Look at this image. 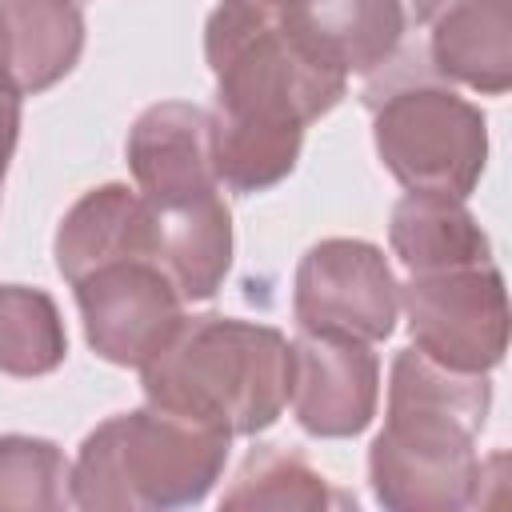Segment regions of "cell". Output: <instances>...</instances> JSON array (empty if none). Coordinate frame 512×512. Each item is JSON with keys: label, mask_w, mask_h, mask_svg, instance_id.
Instances as JSON below:
<instances>
[{"label": "cell", "mask_w": 512, "mask_h": 512, "mask_svg": "<svg viewBox=\"0 0 512 512\" xmlns=\"http://www.w3.org/2000/svg\"><path fill=\"white\" fill-rule=\"evenodd\" d=\"M204 60L216 80V180L240 196L288 180L304 128L348 92V76L300 40L272 0H220L204 20Z\"/></svg>", "instance_id": "obj_1"}, {"label": "cell", "mask_w": 512, "mask_h": 512, "mask_svg": "<svg viewBox=\"0 0 512 512\" xmlns=\"http://www.w3.org/2000/svg\"><path fill=\"white\" fill-rule=\"evenodd\" d=\"M488 372H456L420 348H400L388 372L384 428L368 448V484L388 512H460L480 500Z\"/></svg>", "instance_id": "obj_2"}, {"label": "cell", "mask_w": 512, "mask_h": 512, "mask_svg": "<svg viewBox=\"0 0 512 512\" xmlns=\"http://www.w3.org/2000/svg\"><path fill=\"white\" fill-rule=\"evenodd\" d=\"M136 372L148 404L228 436H260L288 408L292 340L272 324L200 312L184 316Z\"/></svg>", "instance_id": "obj_3"}, {"label": "cell", "mask_w": 512, "mask_h": 512, "mask_svg": "<svg viewBox=\"0 0 512 512\" xmlns=\"http://www.w3.org/2000/svg\"><path fill=\"white\" fill-rule=\"evenodd\" d=\"M232 436L216 424L144 404L100 420L72 460L84 512H172L200 504L224 476Z\"/></svg>", "instance_id": "obj_4"}, {"label": "cell", "mask_w": 512, "mask_h": 512, "mask_svg": "<svg viewBox=\"0 0 512 512\" xmlns=\"http://www.w3.org/2000/svg\"><path fill=\"white\" fill-rule=\"evenodd\" d=\"M372 144L408 192L468 200L488 164V120L440 80H392L368 88Z\"/></svg>", "instance_id": "obj_5"}, {"label": "cell", "mask_w": 512, "mask_h": 512, "mask_svg": "<svg viewBox=\"0 0 512 512\" xmlns=\"http://www.w3.org/2000/svg\"><path fill=\"white\" fill-rule=\"evenodd\" d=\"M412 348L456 372H492L508 352V292L492 264L424 272L400 284Z\"/></svg>", "instance_id": "obj_6"}, {"label": "cell", "mask_w": 512, "mask_h": 512, "mask_svg": "<svg viewBox=\"0 0 512 512\" xmlns=\"http://www.w3.org/2000/svg\"><path fill=\"white\" fill-rule=\"evenodd\" d=\"M400 280L388 256L352 236L312 244L292 276V320L300 332H332L380 344L396 332Z\"/></svg>", "instance_id": "obj_7"}, {"label": "cell", "mask_w": 512, "mask_h": 512, "mask_svg": "<svg viewBox=\"0 0 512 512\" xmlns=\"http://www.w3.org/2000/svg\"><path fill=\"white\" fill-rule=\"evenodd\" d=\"M72 292L88 348L116 368H140L184 320V296L152 260L104 264Z\"/></svg>", "instance_id": "obj_8"}, {"label": "cell", "mask_w": 512, "mask_h": 512, "mask_svg": "<svg viewBox=\"0 0 512 512\" xmlns=\"http://www.w3.org/2000/svg\"><path fill=\"white\" fill-rule=\"evenodd\" d=\"M380 400V360L372 344L332 332H300L292 340L288 404L296 424L316 440L360 436Z\"/></svg>", "instance_id": "obj_9"}, {"label": "cell", "mask_w": 512, "mask_h": 512, "mask_svg": "<svg viewBox=\"0 0 512 512\" xmlns=\"http://www.w3.org/2000/svg\"><path fill=\"white\" fill-rule=\"evenodd\" d=\"M128 172L148 204H180L220 192L212 160V112L188 100H160L136 116L124 140Z\"/></svg>", "instance_id": "obj_10"}, {"label": "cell", "mask_w": 512, "mask_h": 512, "mask_svg": "<svg viewBox=\"0 0 512 512\" xmlns=\"http://www.w3.org/2000/svg\"><path fill=\"white\" fill-rule=\"evenodd\" d=\"M440 80L484 96L512 88V0H412Z\"/></svg>", "instance_id": "obj_11"}, {"label": "cell", "mask_w": 512, "mask_h": 512, "mask_svg": "<svg viewBox=\"0 0 512 512\" xmlns=\"http://www.w3.org/2000/svg\"><path fill=\"white\" fill-rule=\"evenodd\" d=\"M52 256L68 284H76L80 276H88L104 264H116V260H152L156 264L148 200L128 184L88 188L64 212L56 240H52Z\"/></svg>", "instance_id": "obj_12"}, {"label": "cell", "mask_w": 512, "mask_h": 512, "mask_svg": "<svg viewBox=\"0 0 512 512\" xmlns=\"http://www.w3.org/2000/svg\"><path fill=\"white\" fill-rule=\"evenodd\" d=\"M280 12L300 40L344 76L380 72L404 40V0H300Z\"/></svg>", "instance_id": "obj_13"}, {"label": "cell", "mask_w": 512, "mask_h": 512, "mask_svg": "<svg viewBox=\"0 0 512 512\" xmlns=\"http://www.w3.org/2000/svg\"><path fill=\"white\" fill-rule=\"evenodd\" d=\"M156 264L188 300H212L232 268V212L220 192L180 204H148Z\"/></svg>", "instance_id": "obj_14"}, {"label": "cell", "mask_w": 512, "mask_h": 512, "mask_svg": "<svg viewBox=\"0 0 512 512\" xmlns=\"http://www.w3.org/2000/svg\"><path fill=\"white\" fill-rule=\"evenodd\" d=\"M4 64L20 96L60 84L84 52V12L76 0H0Z\"/></svg>", "instance_id": "obj_15"}, {"label": "cell", "mask_w": 512, "mask_h": 512, "mask_svg": "<svg viewBox=\"0 0 512 512\" xmlns=\"http://www.w3.org/2000/svg\"><path fill=\"white\" fill-rule=\"evenodd\" d=\"M392 256L412 272H448L492 264V240L464 200L440 192H408L396 200L388 220Z\"/></svg>", "instance_id": "obj_16"}, {"label": "cell", "mask_w": 512, "mask_h": 512, "mask_svg": "<svg viewBox=\"0 0 512 512\" xmlns=\"http://www.w3.org/2000/svg\"><path fill=\"white\" fill-rule=\"evenodd\" d=\"M220 504L224 508H272V512L356 508L352 496L336 492L324 472H316L300 452H292L284 444H256L244 456V464Z\"/></svg>", "instance_id": "obj_17"}, {"label": "cell", "mask_w": 512, "mask_h": 512, "mask_svg": "<svg viewBox=\"0 0 512 512\" xmlns=\"http://www.w3.org/2000/svg\"><path fill=\"white\" fill-rule=\"evenodd\" d=\"M68 356V332L56 300L32 284H0V372L48 376Z\"/></svg>", "instance_id": "obj_18"}, {"label": "cell", "mask_w": 512, "mask_h": 512, "mask_svg": "<svg viewBox=\"0 0 512 512\" xmlns=\"http://www.w3.org/2000/svg\"><path fill=\"white\" fill-rule=\"evenodd\" d=\"M72 504V464L44 436H0V512H60Z\"/></svg>", "instance_id": "obj_19"}, {"label": "cell", "mask_w": 512, "mask_h": 512, "mask_svg": "<svg viewBox=\"0 0 512 512\" xmlns=\"http://www.w3.org/2000/svg\"><path fill=\"white\" fill-rule=\"evenodd\" d=\"M20 92L16 88H0V188H4V176H8V164H12V152H16V136H20Z\"/></svg>", "instance_id": "obj_20"}, {"label": "cell", "mask_w": 512, "mask_h": 512, "mask_svg": "<svg viewBox=\"0 0 512 512\" xmlns=\"http://www.w3.org/2000/svg\"><path fill=\"white\" fill-rule=\"evenodd\" d=\"M0 88H16L12 76H8V64H4V40H0Z\"/></svg>", "instance_id": "obj_21"}, {"label": "cell", "mask_w": 512, "mask_h": 512, "mask_svg": "<svg viewBox=\"0 0 512 512\" xmlns=\"http://www.w3.org/2000/svg\"><path fill=\"white\" fill-rule=\"evenodd\" d=\"M272 4H280V8H292V4H300V0H272Z\"/></svg>", "instance_id": "obj_22"}]
</instances>
